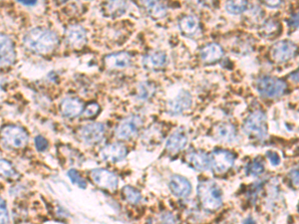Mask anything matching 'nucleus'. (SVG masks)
Listing matches in <instances>:
<instances>
[{
	"label": "nucleus",
	"mask_w": 299,
	"mask_h": 224,
	"mask_svg": "<svg viewBox=\"0 0 299 224\" xmlns=\"http://www.w3.org/2000/svg\"><path fill=\"white\" fill-rule=\"evenodd\" d=\"M22 43L28 51L46 55L50 54L58 47L59 37L56 32L48 28L36 27L24 34Z\"/></svg>",
	"instance_id": "nucleus-1"
},
{
	"label": "nucleus",
	"mask_w": 299,
	"mask_h": 224,
	"mask_svg": "<svg viewBox=\"0 0 299 224\" xmlns=\"http://www.w3.org/2000/svg\"><path fill=\"white\" fill-rule=\"evenodd\" d=\"M198 196L202 206L208 211H216L223 205V190L213 180H204L199 183Z\"/></svg>",
	"instance_id": "nucleus-2"
},
{
	"label": "nucleus",
	"mask_w": 299,
	"mask_h": 224,
	"mask_svg": "<svg viewBox=\"0 0 299 224\" xmlns=\"http://www.w3.org/2000/svg\"><path fill=\"white\" fill-rule=\"evenodd\" d=\"M243 132L254 140H264L267 136L266 116L262 111H254L246 118L243 124Z\"/></svg>",
	"instance_id": "nucleus-3"
},
{
	"label": "nucleus",
	"mask_w": 299,
	"mask_h": 224,
	"mask_svg": "<svg viewBox=\"0 0 299 224\" xmlns=\"http://www.w3.org/2000/svg\"><path fill=\"white\" fill-rule=\"evenodd\" d=\"M255 88L261 97L273 99L282 96L286 91L287 85L283 80L279 78L272 76H262L256 81Z\"/></svg>",
	"instance_id": "nucleus-4"
},
{
	"label": "nucleus",
	"mask_w": 299,
	"mask_h": 224,
	"mask_svg": "<svg viewBox=\"0 0 299 224\" xmlns=\"http://www.w3.org/2000/svg\"><path fill=\"white\" fill-rule=\"evenodd\" d=\"M0 138L6 146L13 149L24 148L29 140L27 132L15 125L4 126L0 131Z\"/></svg>",
	"instance_id": "nucleus-5"
},
{
	"label": "nucleus",
	"mask_w": 299,
	"mask_h": 224,
	"mask_svg": "<svg viewBox=\"0 0 299 224\" xmlns=\"http://www.w3.org/2000/svg\"><path fill=\"white\" fill-rule=\"evenodd\" d=\"M143 127V120L138 115H132L123 119L115 130V136L119 140L128 141L135 138L141 128Z\"/></svg>",
	"instance_id": "nucleus-6"
},
{
	"label": "nucleus",
	"mask_w": 299,
	"mask_h": 224,
	"mask_svg": "<svg viewBox=\"0 0 299 224\" xmlns=\"http://www.w3.org/2000/svg\"><path fill=\"white\" fill-rule=\"evenodd\" d=\"M211 168L216 173L223 174L227 172L233 166L235 162V156L225 150H216L210 155Z\"/></svg>",
	"instance_id": "nucleus-7"
},
{
	"label": "nucleus",
	"mask_w": 299,
	"mask_h": 224,
	"mask_svg": "<svg viewBox=\"0 0 299 224\" xmlns=\"http://www.w3.org/2000/svg\"><path fill=\"white\" fill-rule=\"evenodd\" d=\"M297 52V45L290 40H281L276 42L270 50L272 60L277 63H284L294 58Z\"/></svg>",
	"instance_id": "nucleus-8"
},
{
	"label": "nucleus",
	"mask_w": 299,
	"mask_h": 224,
	"mask_svg": "<svg viewBox=\"0 0 299 224\" xmlns=\"http://www.w3.org/2000/svg\"><path fill=\"white\" fill-rule=\"evenodd\" d=\"M106 133V128L102 123H90L83 126L79 131L82 142L86 145H96L100 143Z\"/></svg>",
	"instance_id": "nucleus-9"
},
{
	"label": "nucleus",
	"mask_w": 299,
	"mask_h": 224,
	"mask_svg": "<svg viewBox=\"0 0 299 224\" xmlns=\"http://www.w3.org/2000/svg\"><path fill=\"white\" fill-rule=\"evenodd\" d=\"M91 178L93 182L101 188L114 191L118 187L119 179L118 176L105 168H96L91 171Z\"/></svg>",
	"instance_id": "nucleus-10"
},
{
	"label": "nucleus",
	"mask_w": 299,
	"mask_h": 224,
	"mask_svg": "<svg viewBox=\"0 0 299 224\" xmlns=\"http://www.w3.org/2000/svg\"><path fill=\"white\" fill-rule=\"evenodd\" d=\"M16 60V50L13 40L0 33V67H8Z\"/></svg>",
	"instance_id": "nucleus-11"
},
{
	"label": "nucleus",
	"mask_w": 299,
	"mask_h": 224,
	"mask_svg": "<svg viewBox=\"0 0 299 224\" xmlns=\"http://www.w3.org/2000/svg\"><path fill=\"white\" fill-rule=\"evenodd\" d=\"M193 105V98L189 91L181 90L176 98L168 103V111L172 115H181L188 111Z\"/></svg>",
	"instance_id": "nucleus-12"
},
{
	"label": "nucleus",
	"mask_w": 299,
	"mask_h": 224,
	"mask_svg": "<svg viewBox=\"0 0 299 224\" xmlns=\"http://www.w3.org/2000/svg\"><path fill=\"white\" fill-rule=\"evenodd\" d=\"M128 155V149L120 143H112L100 151V157L102 160L110 163H118L123 161Z\"/></svg>",
	"instance_id": "nucleus-13"
},
{
	"label": "nucleus",
	"mask_w": 299,
	"mask_h": 224,
	"mask_svg": "<svg viewBox=\"0 0 299 224\" xmlns=\"http://www.w3.org/2000/svg\"><path fill=\"white\" fill-rule=\"evenodd\" d=\"M65 38L67 43L72 48L79 49L86 44L87 32L83 26L79 24H73L67 27L65 31Z\"/></svg>",
	"instance_id": "nucleus-14"
},
{
	"label": "nucleus",
	"mask_w": 299,
	"mask_h": 224,
	"mask_svg": "<svg viewBox=\"0 0 299 224\" xmlns=\"http://www.w3.org/2000/svg\"><path fill=\"white\" fill-rule=\"evenodd\" d=\"M84 103L76 97H67L62 100L60 105L61 113L66 118H76L84 111Z\"/></svg>",
	"instance_id": "nucleus-15"
},
{
	"label": "nucleus",
	"mask_w": 299,
	"mask_h": 224,
	"mask_svg": "<svg viewBox=\"0 0 299 224\" xmlns=\"http://www.w3.org/2000/svg\"><path fill=\"white\" fill-rule=\"evenodd\" d=\"M169 187L171 192L179 198H186L192 192V184L189 179L178 174L171 177Z\"/></svg>",
	"instance_id": "nucleus-16"
},
{
	"label": "nucleus",
	"mask_w": 299,
	"mask_h": 224,
	"mask_svg": "<svg viewBox=\"0 0 299 224\" xmlns=\"http://www.w3.org/2000/svg\"><path fill=\"white\" fill-rule=\"evenodd\" d=\"M143 67L148 70H160L168 63V56L162 51H152L143 57Z\"/></svg>",
	"instance_id": "nucleus-17"
},
{
	"label": "nucleus",
	"mask_w": 299,
	"mask_h": 224,
	"mask_svg": "<svg viewBox=\"0 0 299 224\" xmlns=\"http://www.w3.org/2000/svg\"><path fill=\"white\" fill-rule=\"evenodd\" d=\"M131 62V54L125 51L109 54L104 58V64L109 69H124L129 67Z\"/></svg>",
	"instance_id": "nucleus-18"
},
{
	"label": "nucleus",
	"mask_w": 299,
	"mask_h": 224,
	"mask_svg": "<svg viewBox=\"0 0 299 224\" xmlns=\"http://www.w3.org/2000/svg\"><path fill=\"white\" fill-rule=\"evenodd\" d=\"M187 162L195 169L199 171H206L211 168V159L210 155L202 151L190 152L186 157Z\"/></svg>",
	"instance_id": "nucleus-19"
},
{
	"label": "nucleus",
	"mask_w": 299,
	"mask_h": 224,
	"mask_svg": "<svg viewBox=\"0 0 299 224\" xmlns=\"http://www.w3.org/2000/svg\"><path fill=\"white\" fill-rule=\"evenodd\" d=\"M188 144V137L183 129L175 131L166 142V149L172 154H177L183 151Z\"/></svg>",
	"instance_id": "nucleus-20"
},
{
	"label": "nucleus",
	"mask_w": 299,
	"mask_h": 224,
	"mask_svg": "<svg viewBox=\"0 0 299 224\" xmlns=\"http://www.w3.org/2000/svg\"><path fill=\"white\" fill-rule=\"evenodd\" d=\"M214 136L221 142L232 143L237 138V132L232 124L221 123L215 127Z\"/></svg>",
	"instance_id": "nucleus-21"
},
{
	"label": "nucleus",
	"mask_w": 299,
	"mask_h": 224,
	"mask_svg": "<svg viewBox=\"0 0 299 224\" xmlns=\"http://www.w3.org/2000/svg\"><path fill=\"white\" fill-rule=\"evenodd\" d=\"M200 56L206 64H214L223 58L224 50L220 44L211 43L202 48Z\"/></svg>",
	"instance_id": "nucleus-22"
},
{
	"label": "nucleus",
	"mask_w": 299,
	"mask_h": 224,
	"mask_svg": "<svg viewBox=\"0 0 299 224\" xmlns=\"http://www.w3.org/2000/svg\"><path fill=\"white\" fill-rule=\"evenodd\" d=\"M143 6L147 13L154 19L164 18L168 13L167 6L160 1H144Z\"/></svg>",
	"instance_id": "nucleus-23"
},
{
	"label": "nucleus",
	"mask_w": 299,
	"mask_h": 224,
	"mask_svg": "<svg viewBox=\"0 0 299 224\" xmlns=\"http://www.w3.org/2000/svg\"><path fill=\"white\" fill-rule=\"evenodd\" d=\"M179 26L181 31L188 36L195 35L200 29V20L195 15H187L184 16L180 22Z\"/></svg>",
	"instance_id": "nucleus-24"
},
{
	"label": "nucleus",
	"mask_w": 299,
	"mask_h": 224,
	"mask_svg": "<svg viewBox=\"0 0 299 224\" xmlns=\"http://www.w3.org/2000/svg\"><path fill=\"white\" fill-rule=\"evenodd\" d=\"M128 8V3L125 1H110L105 4V12L108 16L117 18L122 16Z\"/></svg>",
	"instance_id": "nucleus-25"
},
{
	"label": "nucleus",
	"mask_w": 299,
	"mask_h": 224,
	"mask_svg": "<svg viewBox=\"0 0 299 224\" xmlns=\"http://www.w3.org/2000/svg\"><path fill=\"white\" fill-rule=\"evenodd\" d=\"M0 175L11 180L19 178V173L12 164L4 159H0Z\"/></svg>",
	"instance_id": "nucleus-26"
},
{
	"label": "nucleus",
	"mask_w": 299,
	"mask_h": 224,
	"mask_svg": "<svg viewBox=\"0 0 299 224\" xmlns=\"http://www.w3.org/2000/svg\"><path fill=\"white\" fill-rule=\"evenodd\" d=\"M156 92V87L151 82H142L138 86L137 99L141 101H147L154 96Z\"/></svg>",
	"instance_id": "nucleus-27"
},
{
	"label": "nucleus",
	"mask_w": 299,
	"mask_h": 224,
	"mask_svg": "<svg viewBox=\"0 0 299 224\" xmlns=\"http://www.w3.org/2000/svg\"><path fill=\"white\" fill-rule=\"evenodd\" d=\"M123 195L127 202L131 204H138L142 200L141 192L131 185H126L123 188Z\"/></svg>",
	"instance_id": "nucleus-28"
},
{
	"label": "nucleus",
	"mask_w": 299,
	"mask_h": 224,
	"mask_svg": "<svg viewBox=\"0 0 299 224\" xmlns=\"http://www.w3.org/2000/svg\"><path fill=\"white\" fill-rule=\"evenodd\" d=\"M224 7L228 13L237 15L243 13L247 9L248 2L244 1V0H242V1H227Z\"/></svg>",
	"instance_id": "nucleus-29"
},
{
	"label": "nucleus",
	"mask_w": 299,
	"mask_h": 224,
	"mask_svg": "<svg viewBox=\"0 0 299 224\" xmlns=\"http://www.w3.org/2000/svg\"><path fill=\"white\" fill-rule=\"evenodd\" d=\"M279 28H280V23H278L277 21H275L273 19H269L262 24L260 33L264 37H272V36L277 35Z\"/></svg>",
	"instance_id": "nucleus-30"
},
{
	"label": "nucleus",
	"mask_w": 299,
	"mask_h": 224,
	"mask_svg": "<svg viewBox=\"0 0 299 224\" xmlns=\"http://www.w3.org/2000/svg\"><path fill=\"white\" fill-rule=\"evenodd\" d=\"M264 171V165L262 162L258 160H254L251 163H249L246 166L245 172L247 175H252V176H257L263 173Z\"/></svg>",
	"instance_id": "nucleus-31"
},
{
	"label": "nucleus",
	"mask_w": 299,
	"mask_h": 224,
	"mask_svg": "<svg viewBox=\"0 0 299 224\" xmlns=\"http://www.w3.org/2000/svg\"><path fill=\"white\" fill-rule=\"evenodd\" d=\"M68 177L69 179L71 180V182L75 185H77L78 187L82 188V189H85L87 187V182L86 180L81 176V174L79 173L78 170L76 169H70L68 171Z\"/></svg>",
	"instance_id": "nucleus-32"
},
{
	"label": "nucleus",
	"mask_w": 299,
	"mask_h": 224,
	"mask_svg": "<svg viewBox=\"0 0 299 224\" xmlns=\"http://www.w3.org/2000/svg\"><path fill=\"white\" fill-rule=\"evenodd\" d=\"M101 108L100 106L96 103V102H92V103H89L85 108H84V111H83V115L84 117L86 118H94L96 117L99 112H100Z\"/></svg>",
	"instance_id": "nucleus-33"
},
{
	"label": "nucleus",
	"mask_w": 299,
	"mask_h": 224,
	"mask_svg": "<svg viewBox=\"0 0 299 224\" xmlns=\"http://www.w3.org/2000/svg\"><path fill=\"white\" fill-rule=\"evenodd\" d=\"M0 224H9V212L5 200L0 196Z\"/></svg>",
	"instance_id": "nucleus-34"
},
{
	"label": "nucleus",
	"mask_w": 299,
	"mask_h": 224,
	"mask_svg": "<svg viewBox=\"0 0 299 224\" xmlns=\"http://www.w3.org/2000/svg\"><path fill=\"white\" fill-rule=\"evenodd\" d=\"M34 143H35V147L38 152H45L49 146L48 141L42 136H37L34 140Z\"/></svg>",
	"instance_id": "nucleus-35"
},
{
	"label": "nucleus",
	"mask_w": 299,
	"mask_h": 224,
	"mask_svg": "<svg viewBox=\"0 0 299 224\" xmlns=\"http://www.w3.org/2000/svg\"><path fill=\"white\" fill-rule=\"evenodd\" d=\"M161 223L162 224H177L178 220H177V217L173 213L166 211L161 214Z\"/></svg>",
	"instance_id": "nucleus-36"
},
{
	"label": "nucleus",
	"mask_w": 299,
	"mask_h": 224,
	"mask_svg": "<svg viewBox=\"0 0 299 224\" xmlns=\"http://www.w3.org/2000/svg\"><path fill=\"white\" fill-rule=\"evenodd\" d=\"M266 156L270 162V164L273 166V167H277L279 164H280V157L278 156L277 153L275 152H272V151H269L266 153Z\"/></svg>",
	"instance_id": "nucleus-37"
},
{
	"label": "nucleus",
	"mask_w": 299,
	"mask_h": 224,
	"mask_svg": "<svg viewBox=\"0 0 299 224\" xmlns=\"http://www.w3.org/2000/svg\"><path fill=\"white\" fill-rule=\"evenodd\" d=\"M287 24H288V27L291 29V30H295L297 29L298 27V14H293L289 17L288 21H287Z\"/></svg>",
	"instance_id": "nucleus-38"
},
{
	"label": "nucleus",
	"mask_w": 299,
	"mask_h": 224,
	"mask_svg": "<svg viewBox=\"0 0 299 224\" xmlns=\"http://www.w3.org/2000/svg\"><path fill=\"white\" fill-rule=\"evenodd\" d=\"M288 177H289V179H290V181H291V183H292L293 185H295V186L298 185V169H297V168L292 169V170L289 172Z\"/></svg>",
	"instance_id": "nucleus-39"
},
{
	"label": "nucleus",
	"mask_w": 299,
	"mask_h": 224,
	"mask_svg": "<svg viewBox=\"0 0 299 224\" xmlns=\"http://www.w3.org/2000/svg\"><path fill=\"white\" fill-rule=\"evenodd\" d=\"M264 5L268 6V7H271V8H275V7H278L281 5V1H264L263 2Z\"/></svg>",
	"instance_id": "nucleus-40"
},
{
	"label": "nucleus",
	"mask_w": 299,
	"mask_h": 224,
	"mask_svg": "<svg viewBox=\"0 0 299 224\" xmlns=\"http://www.w3.org/2000/svg\"><path fill=\"white\" fill-rule=\"evenodd\" d=\"M19 3H21L22 5H26V6H32L36 4V1H19Z\"/></svg>",
	"instance_id": "nucleus-41"
},
{
	"label": "nucleus",
	"mask_w": 299,
	"mask_h": 224,
	"mask_svg": "<svg viewBox=\"0 0 299 224\" xmlns=\"http://www.w3.org/2000/svg\"><path fill=\"white\" fill-rule=\"evenodd\" d=\"M243 224H256V222L251 218V217H248L244 220V223Z\"/></svg>",
	"instance_id": "nucleus-42"
},
{
	"label": "nucleus",
	"mask_w": 299,
	"mask_h": 224,
	"mask_svg": "<svg viewBox=\"0 0 299 224\" xmlns=\"http://www.w3.org/2000/svg\"><path fill=\"white\" fill-rule=\"evenodd\" d=\"M148 224H153L152 222H151V220H149V222H148Z\"/></svg>",
	"instance_id": "nucleus-43"
}]
</instances>
